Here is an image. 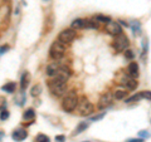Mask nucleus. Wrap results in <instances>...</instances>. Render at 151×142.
I'll use <instances>...</instances> for the list:
<instances>
[{
  "mask_svg": "<svg viewBox=\"0 0 151 142\" xmlns=\"http://www.w3.org/2000/svg\"><path fill=\"white\" fill-rule=\"evenodd\" d=\"M48 88L52 92V94H54L57 97H62L67 93V83L58 78H53L48 80Z\"/></svg>",
  "mask_w": 151,
  "mask_h": 142,
  "instance_id": "obj_1",
  "label": "nucleus"
},
{
  "mask_svg": "<svg viewBox=\"0 0 151 142\" xmlns=\"http://www.w3.org/2000/svg\"><path fill=\"white\" fill-rule=\"evenodd\" d=\"M78 105V96L76 91H69L67 94H65V97L63 98L62 101V108L64 112H73L76 110V107Z\"/></svg>",
  "mask_w": 151,
  "mask_h": 142,
  "instance_id": "obj_2",
  "label": "nucleus"
},
{
  "mask_svg": "<svg viewBox=\"0 0 151 142\" xmlns=\"http://www.w3.org/2000/svg\"><path fill=\"white\" fill-rule=\"evenodd\" d=\"M77 111H78V115L79 116H83V117H87V116H91L92 113L94 112V107L91 102L88 101L86 97H82L81 99H78V105H77Z\"/></svg>",
  "mask_w": 151,
  "mask_h": 142,
  "instance_id": "obj_3",
  "label": "nucleus"
},
{
  "mask_svg": "<svg viewBox=\"0 0 151 142\" xmlns=\"http://www.w3.org/2000/svg\"><path fill=\"white\" fill-rule=\"evenodd\" d=\"M65 53V45L62 44L60 42L55 40L54 43H52L50 48H49V55L53 60H59L64 57Z\"/></svg>",
  "mask_w": 151,
  "mask_h": 142,
  "instance_id": "obj_4",
  "label": "nucleus"
},
{
  "mask_svg": "<svg viewBox=\"0 0 151 142\" xmlns=\"http://www.w3.org/2000/svg\"><path fill=\"white\" fill-rule=\"evenodd\" d=\"M130 42H129V38H127L125 34H121L120 35H116L115 37V40H113V49H115L117 53H120V52H124L127 49V47H129Z\"/></svg>",
  "mask_w": 151,
  "mask_h": 142,
  "instance_id": "obj_5",
  "label": "nucleus"
},
{
  "mask_svg": "<svg viewBox=\"0 0 151 142\" xmlns=\"http://www.w3.org/2000/svg\"><path fill=\"white\" fill-rule=\"evenodd\" d=\"M76 30L72 29V28H69V29H64L59 33V35H58V42H60L62 44H69V43H72V42L76 39Z\"/></svg>",
  "mask_w": 151,
  "mask_h": 142,
  "instance_id": "obj_6",
  "label": "nucleus"
},
{
  "mask_svg": "<svg viewBox=\"0 0 151 142\" xmlns=\"http://www.w3.org/2000/svg\"><path fill=\"white\" fill-rule=\"evenodd\" d=\"M121 84L124 87H126L127 89H130V91H135V89L137 88V86H139V83H137V80H136V78L131 77V75H129V74L122 75Z\"/></svg>",
  "mask_w": 151,
  "mask_h": 142,
  "instance_id": "obj_7",
  "label": "nucleus"
},
{
  "mask_svg": "<svg viewBox=\"0 0 151 142\" xmlns=\"http://www.w3.org/2000/svg\"><path fill=\"white\" fill-rule=\"evenodd\" d=\"M106 30H107L108 34L116 37V35H120L121 33H122V27L120 25L119 22L111 20V22H108L107 24H106Z\"/></svg>",
  "mask_w": 151,
  "mask_h": 142,
  "instance_id": "obj_8",
  "label": "nucleus"
},
{
  "mask_svg": "<svg viewBox=\"0 0 151 142\" xmlns=\"http://www.w3.org/2000/svg\"><path fill=\"white\" fill-rule=\"evenodd\" d=\"M70 75H72V72H70V69L68 67H64V65H59L58 70H57V73L54 75V78H58L60 80H63V82L67 83V80L70 78Z\"/></svg>",
  "mask_w": 151,
  "mask_h": 142,
  "instance_id": "obj_9",
  "label": "nucleus"
},
{
  "mask_svg": "<svg viewBox=\"0 0 151 142\" xmlns=\"http://www.w3.org/2000/svg\"><path fill=\"white\" fill-rule=\"evenodd\" d=\"M112 101H113L112 94H111L110 92L105 93V94H103V96L100 98V101H98V108H100V110H105V108L110 107L111 103H112Z\"/></svg>",
  "mask_w": 151,
  "mask_h": 142,
  "instance_id": "obj_10",
  "label": "nucleus"
},
{
  "mask_svg": "<svg viewBox=\"0 0 151 142\" xmlns=\"http://www.w3.org/2000/svg\"><path fill=\"white\" fill-rule=\"evenodd\" d=\"M12 137H13L14 141L22 142V141H24L27 137H28V131L24 130V128H18V130H15L12 133Z\"/></svg>",
  "mask_w": 151,
  "mask_h": 142,
  "instance_id": "obj_11",
  "label": "nucleus"
},
{
  "mask_svg": "<svg viewBox=\"0 0 151 142\" xmlns=\"http://www.w3.org/2000/svg\"><path fill=\"white\" fill-rule=\"evenodd\" d=\"M30 79H32V75L29 72H24L22 74V78H20V88L22 91H25L27 87L29 86L30 83Z\"/></svg>",
  "mask_w": 151,
  "mask_h": 142,
  "instance_id": "obj_12",
  "label": "nucleus"
},
{
  "mask_svg": "<svg viewBox=\"0 0 151 142\" xmlns=\"http://www.w3.org/2000/svg\"><path fill=\"white\" fill-rule=\"evenodd\" d=\"M127 73H129V75H131V77L134 78H137L139 77V64L136 62H131L129 64V67H127Z\"/></svg>",
  "mask_w": 151,
  "mask_h": 142,
  "instance_id": "obj_13",
  "label": "nucleus"
},
{
  "mask_svg": "<svg viewBox=\"0 0 151 142\" xmlns=\"http://www.w3.org/2000/svg\"><path fill=\"white\" fill-rule=\"evenodd\" d=\"M58 68H59V64H58V62H57V60H54L53 63L49 64L48 67H47L45 72H47V74H48L49 77H54L55 73H57V70H58Z\"/></svg>",
  "mask_w": 151,
  "mask_h": 142,
  "instance_id": "obj_14",
  "label": "nucleus"
},
{
  "mask_svg": "<svg viewBox=\"0 0 151 142\" xmlns=\"http://www.w3.org/2000/svg\"><path fill=\"white\" fill-rule=\"evenodd\" d=\"M131 29H132V33H134L135 35H140L141 34V24H140V22L137 20H132L131 22Z\"/></svg>",
  "mask_w": 151,
  "mask_h": 142,
  "instance_id": "obj_15",
  "label": "nucleus"
},
{
  "mask_svg": "<svg viewBox=\"0 0 151 142\" xmlns=\"http://www.w3.org/2000/svg\"><path fill=\"white\" fill-rule=\"evenodd\" d=\"M1 89L4 92H6V93H14L15 92V89H17V84L14 82H9L6 84H4Z\"/></svg>",
  "mask_w": 151,
  "mask_h": 142,
  "instance_id": "obj_16",
  "label": "nucleus"
},
{
  "mask_svg": "<svg viewBox=\"0 0 151 142\" xmlns=\"http://www.w3.org/2000/svg\"><path fill=\"white\" fill-rule=\"evenodd\" d=\"M23 118L27 121H30V120H34L35 118V111L33 110V108H29V110H27L24 112V115H23Z\"/></svg>",
  "mask_w": 151,
  "mask_h": 142,
  "instance_id": "obj_17",
  "label": "nucleus"
},
{
  "mask_svg": "<svg viewBox=\"0 0 151 142\" xmlns=\"http://www.w3.org/2000/svg\"><path fill=\"white\" fill-rule=\"evenodd\" d=\"M40 93H42V86H40V84H35V86H33V87H32L30 94H32L33 97L40 96Z\"/></svg>",
  "mask_w": 151,
  "mask_h": 142,
  "instance_id": "obj_18",
  "label": "nucleus"
},
{
  "mask_svg": "<svg viewBox=\"0 0 151 142\" xmlns=\"http://www.w3.org/2000/svg\"><path fill=\"white\" fill-rule=\"evenodd\" d=\"M126 96H127V91H122V89H119V91H116L115 93H113V98L117 99V101L124 99Z\"/></svg>",
  "mask_w": 151,
  "mask_h": 142,
  "instance_id": "obj_19",
  "label": "nucleus"
},
{
  "mask_svg": "<svg viewBox=\"0 0 151 142\" xmlns=\"http://www.w3.org/2000/svg\"><path fill=\"white\" fill-rule=\"evenodd\" d=\"M87 127H88V123H86V122H82V123H79V125L77 126V128H76V131H74V135L82 133L83 131H86Z\"/></svg>",
  "mask_w": 151,
  "mask_h": 142,
  "instance_id": "obj_20",
  "label": "nucleus"
},
{
  "mask_svg": "<svg viewBox=\"0 0 151 142\" xmlns=\"http://www.w3.org/2000/svg\"><path fill=\"white\" fill-rule=\"evenodd\" d=\"M142 98L141 97V93H137V94H134L132 97H130V98H127L126 99V103H132V102H137V101H140V99Z\"/></svg>",
  "mask_w": 151,
  "mask_h": 142,
  "instance_id": "obj_21",
  "label": "nucleus"
},
{
  "mask_svg": "<svg viewBox=\"0 0 151 142\" xmlns=\"http://www.w3.org/2000/svg\"><path fill=\"white\" fill-rule=\"evenodd\" d=\"M94 19H96L97 22L106 23V24H107L108 22H111V18L110 16H105V15H101V14H100V15H96V16H94Z\"/></svg>",
  "mask_w": 151,
  "mask_h": 142,
  "instance_id": "obj_22",
  "label": "nucleus"
},
{
  "mask_svg": "<svg viewBox=\"0 0 151 142\" xmlns=\"http://www.w3.org/2000/svg\"><path fill=\"white\" fill-rule=\"evenodd\" d=\"M37 142H50V138L44 133H39L37 136Z\"/></svg>",
  "mask_w": 151,
  "mask_h": 142,
  "instance_id": "obj_23",
  "label": "nucleus"
},
{
  "mask_svg": "<svg viewBox=\"0 0 151 142\" xmlns=\"http://www.w3.org/2000/svg\"><path fill=\"white\" fill-rule=\"evenodd\" d=\"M125 57L127 59H134L135 58V54H134V52H132L131 49H126L125 50Z\"/></svg>",
  "mask_w": 151,
  "mask_h": 142,
  "instance_id": "obj_24",
  "label": "nucleus"
},
{
  "mask_svg": "<svg viewBox=\"0 0 151 142\" xmlns=\"http://www.w3.org/2000/svg\"><path fill=\"white\" fill-rule=\"evenodd\" d=\"M141 97L145 98L146 101H151V92H150V91H144V92H141Z\"/></svg>",
  "mask_w": 151,
  "mask_h": 142,
  "instance_id": "obj_25",
  "label": "nucleus"
},
{
  "mask_svg": "<svg viewBox=\"0 0 151 142\" xmlns=\"http://www.w3.org/2000/svg\"><path fill=\"white\" fill-rule=\"evenodd\" d=\"M8 118H9V112L6 110H3L1 113H0V120L5 121V120H8Z\"/></svg>",
  "mask_w": 151,
  "mask_h": 142,
  "instance_id": "obj_26",
  "label": "nucleus"
},
{
  "mask_svg": "<svg viewBox=\"0 0 151 142\" xmlns=\"http://www.w3.org/2000/svg\"><path fill=\"white\" fill-rule=\"evenodd\" d=\"M5 107H6V99L3 98V97H0V111L5 110Z\"/></svg>",
  "mask_w": 151,
  "mask_h": 142,
  "instance_id": "obj_27",
  "label": "nucleus"
},
{
  "mask_svg": "<svg viewBox=\"0 0 151 142\" xmlns=\"http://www.w3.org/2000/svg\"><path fill=\"white\" fill-rule=\"evenodd\" d=\"M105 116H106V112H102L101 115H98V116H94V117L92 118L91 121H98V120H102V118L105 117Z\"/></svg>",
  "mask_w": 151,
  "mask_h": 142,
  "instance_id": "obj_28",
  "label": "nucleus"
},
{
  "mask_svg": "<svg viewBox=\"0 0 151 142\" xmlns=\"http://www.w3.org/2000/svg\"><path fill=\"white\" fill-rule=\"evenodd\" d=\"M9 48H10V47H9L8 44L6 45H1V47H0V54H4L5 52H8Z\"/></svg>",
  "mask_w": 151,
  "mask_h": 142,
  "instance_id": "obj_29",
  "label": "nucleus"
},
{
  "mask_svg": "<svg viewBox=\"0 0 151 142\" xmlns=\"http://www.w3.org/2000/svg\"><path fill=\"white\" fill-rule=\"evenodd\" d=\"M64 141H65V136L64 135L55 136V142H64Z\"/></svg>",
  "mask_w": 151,
  "mask_h": 142,
  "instance_id": "obj_30",
  "label": "nucleus"
},
{
  "mask_svg": "<svg viewBox=\"0 0 151 142\" xmlns=\"http://www.w3.org/2000/svg\"><path fill=\"white\" fill-rule=\"evenodd\" d=\"M127 142H144V140L142 138H131V140H129Z\"/></svg>",
  "mask_w": 151,
  "mask_h": 142,
  "instance_id": "obj_31",
  "label": "nucleus"
},
{
  "mask_svg": "<svg viewBox=\"0 0 151 142\" xmlns=\"http://www.w3.org/2000/svg\"><path fill=\"white\" fill-rule=\"evenodd\" d=\"M140 136H141V137H149V132L141 131V132H140Z\"/></svg>",
  "mask_w": 151,
  "mask_h": 142,
  "instance_id": "obj_32",
  "label": "nucleus"
},
{
  "mask_svg": "<svg viewBox=\"0 0 151 142\" xmlns=\"http://www.w3.org/2000/svg\"><path fill=\"white\" fill-rule=\"evenodd\" d=\"M3 136H4V132H3V131H0V142H1V138H3Z\"/></svg>",
  "mask_w": 151,
  "mask_h": 142,
  "instance_id": "obj_33",
  "label": "nucleus"
},
{
  "mask_svg": "<svg viewBox=\"0 0 151 142\" xmlns=\"http://www.w3.org/2000/svg\"><path fill=\"white\" fill-rule=\"evenodd\" d=\"M122 25H125V27H129V24H127V23H125V22H120Z\"/></svg>",
  "mask_w": 151,
  "mask_h": 142,
  "instance_id": "obj_34",
  "label": "nucleus"
},
{
  "mask_svg": "<svg viewBox=\"0 0 151 142\" xmlns=\"http://www.w3.org/2000/svg\"><path fill=\"white\" fill-rule=\"evenodd\" d=\"M45 1H47V0H45Z\"/></svg>",
  "mask_w": 151,
  "mask_h": 142,
  "instance_id": "obj_35",
  "label": "nucleus"
}]
</instances>
